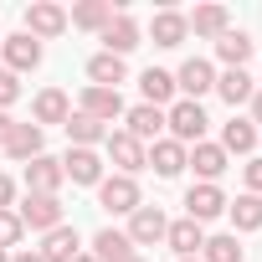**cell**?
<instances>
[{
	"label": "cell",
	"mask_w": 262,
	"mask_h": 262,
	"mask_svg": "<svg viewBox=\"0 0 262 262\" xmlns=\"http://www.w3.org/2000/svg\"><path fill=\"white\" fill-rule=\"evenodd\" d=\"M165 128H170V139L175 144H201L206 139V128H211V118H206V108L201 103H190V98H175L170 108H165Z\"/></svg>",
	"instance_id": "6da1fadb"
},
{
	"label": "cell",
	"mask_w": 262,
	"mask_h": 262,
	"mask_svg": "<svg viewBox=\"0 0 262 262\" xmlns=\"http://www.w3.org/2000/svg\"><path fill=\"white\" fill-rule=\"evenodd\" d=\"M98 206H103L108 216H134V211L144 206L139 180H134V175H103V185H98Z\"/></svg>",
	"instance_id": "7a4b0ae2"
},
{
	"label": "cell",
	"mask_w": 262,
	"mask_h": 262,
	"mask_svg": "<svg viewBox=\"0 0 262 262\" xmlns=\"http://www.w3.org/2000/svg\"><path fill=\"white\" fill-rule=\"evenodd\" d=\"M16 216H21V226L26 231H57V226H67V206L57 201V195H26L21 206H16Z\"/></svg>",
	"instance_id": "3957f363"
},
{
	"label": "cell",
	"mask_w": 262,
	"mask_h": 262,
	"mask_svg": "<svg viewBox=\"0 0 262 262\" xmlns=\"http://www.w3.org/2000/svg\"><path fill=\"white\" fill-rule=\"evenodd\" d=\"M103 149H108V160H113V170H118V175H139V170H144V160H149V149H144L134 134H123V128H108Z\"/></svg>",
	"instance_id": "277c9868"
},
{
	"label": "cell",
	"mask_w": 262,
	"mask_h": 262,
	"mask_svg": "<svg viewBox=\"0 0 262 262\" xmlns=\"http://www.w3.org/2000/svg\"><path fill=\"white\" fill-rule=\"evenodd\" d=\"M62 31H67V11L57 6V0H31V6H26V36L57 41Z\"/></svg>",
	"instance_id": "5b68a950"
},
{
	"label": "cell",
	"mask_w": 262,
	"mask_h": 262,
	"mask_svg": "<svg viewBox=\"0 0 262 262\" xmlns=\"http://www.w3.org/2000/svg\"><path fill=\"white\" fill-rule=\"evenodd\" d=\"M175 93H185L190 103H201L206 93H216V67L206 57H185L180 72H175Z\"/></svg>",
	"instance_id": "8992f818"
},
{
	"label": "cell",
	"mask_w": 262,
	"mask_h": 262,
	"mask_svg": "<svg viewBox=\"0 0 262 262\" xmlns=\"http://www.w3.org/2000/svg\"><path fill=\"white\" fill-rule=\"evenodd\" d=\"M41 52H47V47H41L36 36H26V31H16V36H6V41H0L6 72H16V77H21V72H36V67H41Z\"/></svg>",
	"instance_id": "52a82bcc"
},
{
	"label": "cell",
	"mask_w": 262,
	"mask_h": 262,
	"mask_svg": "<svg viewBox=\"0 0 262 262\" xmlns=\"http://www.w3.org/2000/svg\"><path fill=\"white\" fill-rule=\"evenodd\" d=\"M226 165H231V160H226V149H221V144H211V139H201V144H190V149H185V170H195V175H201V185H216V180L226 175Z\"/></svg>",
	"instance_id": "ba28073f"
},
{
	"label": "cell",
	"mask_w": 262,
	"mask_h": 262,
	"mask_svg": "<svg viewBox=\"0 0 262 262\" xmlns=\"http://www.w3.org/2000/svg\"><path fill=\"white\" fill-rule=\"evenodd\" d=\"M139 21L134 16H128V11H113V21L98 31V41H103V52H113V57H128V52H134L139 47Z\"/></svg>",
	"instance_id": "9c48e42d"
},
{
	"label": "cell",
	"mask_w": 262,
	"mask_h": 262,
	"mask_svg": "<svg viewBox=\"0 0 262 262\" xmlns=\"http://www.w3.org/2000/svg\"><path fill=\"white\" fill-rule=\"evenodd\" d=\"M165 226H170V216H165L160 206H139L134 216H128L123 236L134 242V247H155V242H165Z\"/></svg>",
	"instance_id": "30bf717a"
},
{
	"label": "cell",
	"mask_w": 262,
	"mask_h": 262,
	"mask_svg": "<svg viewBox=\"0 0 262 262\" xmlns=\"http://www.w3.org/2000/svg\"><path fill=\"white\" fill-rule=\"evenodd\" d=\"M123 134H134L144 149L155 144V139H165V108H149V103H134V108H123Z\"/></svg>",
	"instance_id": "8fae6325"
},
{
	"label": "cell",
	"mask_w": 262,
	"mask_h": 262,
	"mask_svg": "<svg viewBox=\"0 0 262 262\" xmlns=\"http://www.w3.org/2000/svg\"><path fill=\"white\" fill-rule=\"evenodd\" d=\"M26 195H57L62 185H67V175H62V160H52V155H36L31 165H26Z\"/></svg>",
	"instance_id": "7c38bea8"
},
{
	"label": "cell",
	"mask_w": 262,
	"mask_h": 262,
	"mask_svg": "<svg viewBox=\"0 0 262 262\" xmlns=\"http://www.w3.org/2000/svg\"><path fill=\"white\" fill-rule=\"evenodd\" d=\"M185 216H190L195 226L226 216V190H221V185H190V190H185Z\"/></svg>",
	"instance_id": "4fadbf2b"
},
{
	"label": "cell",
	"mask_w": 262,
	"mask_h": 262,
	"mask_svg": "<svg viewBox=\"0 0 262 262\" xmlns=\"http://www.w3.org/2000/svg\"><path fill=\"white\" fill-rule=\"evenodd\" d=\"M77 113H88V118H98V123H108V128H113V118H123V98H118L113 88H82Z\"/></svg>",
	"instance_id": "5bb4252c"
},
{
	"label": "cell",
	"mask_w": 262,
	"mask_h": 262,
	"mask_svg": "<svg viewBox=\"0 0 262 262\" xmlns=\"http://www.w3.org/2000/svg\"><path fill=\"white\" fill-rule=\"evenodd\" d=\"M72 118V98L62 93V88H41L36 98H31V123L36 128H47V123H67Z\"/></svg>",
	"instance_id": "9a60e30c"
},
{
	"label": "cell",
	"mask_w": 262,
	"mask_h": 262,
	"mask_svg": "<svg viewBox=\"0 0 262 262\" xmlns=\"http://www.w3.org/2000/svg\"><path fill=\"white\" fill-rule=\"evenodd\" d=\"M144 170H155L160 180H175V175L185 170V144H175L170 134H165V139H155V144H149V160H144Z\"/></svg>",
	"instance_id": "2e32d148"
},
{
	"label": "cell",
	"mask_w": 262,
	"mask_h": 262,
	"mask_svg": "<svg viewBox=\"0 0 262 262\" xmlns=\"http://www.w3.org/2000/svg\"><path fill=\"white\" fill-rule=\"evenodd\" d=\"M62 175L72 180V185H103V160H98V149H67V160H62Z\"/></svg>",
	"instance_id": "e0dca14e"
},
{
	"label": "cell",
	"mask_w": 262,
	"mask_h": 262,
	"mask_svg": "<svg viewBox=\"0 0 262 262\" xmlns=\"http://www.w3.org/2000/svg\"><path fill=\"white\" fill-rule=\"evenodd\" d=\"M165 247H170L175 257H201V247H206V226H195L190 216H180V221L165 226Z\"/></svg>",
	"instance_id": "ac0fdd59"
},
{
	"label": "cell",
	"mask_w": 262,
	"mask_h": 262,
	"mask_svg": "<svg viewBox=\"0 0 262 262\" xmlns=\"http://www.w3.org/2000/svg\"><path fill=\"white\" fill-rule=\"evenodd\" d=\"M6 155L21 160V165H31L36 155H47V128H36V123H16L11 139H6Z\"/></svg>",
	"instance_id": "d6986e66"
},
{
	"label": "cell",
	"mask_w": 262,
	"mask_h": 262,
	"mask_svg": "<svg viewBox=\"0 0 262 262\" xmlns=\"http://www.w3.org/2000/svg\"><path fill=\"white\" fill-rule=\"evenodd\" d=\"M123 77H128V62H123V57H113V52L88 57V88H113V93H118Z\"/></svg>",
	"instance_id": "ffe728a7"
},
{
	"label": "cell",
	"mask_w": 262,
	"mask_h": 262,
	"mask_svg": "<svg viewBox=\"0 0 262 262\" xmlns=\"http://www.w3.org/2000/svg\"><path fill=\"white\" fill-rule=\"evenodd\" d=\"M41 262H72L77 252H82V236H77V226H57V231H47L41 236Z\"/></svg>",
	"instance_id": "44dd1931"
},
{
	"label": "cell",
	"mask_w": 262,
	"mask_h": 262,
	"mask_svg": "<svg viewBox=\"0 0 262 262\" xmlns=\"http://www.w3.org/2000/svg\"><path fill=\"white\" fill-rule=\"evenodd\" d=\"M221 149H226V160H231V155L252 160V149H257V123H252V118H231V123H221Z\"/></svg>",
	"instance_id": "7402d4cb"
},
{
	"label": "cell",
	"mask_w": 262,
	"mask_h": 262,
	"mask_svg": "<svg viewBox=\"0 0 262 262\" xmlns=\"http://www.w3.org/2000/svg\"><path fill=\"white\" fill-rule=\"evenodd\" d=\"M149 36H155V47H180L185 36H190V21L180 16V11H155V21H149Z\"/></svg>",
	"instance_id": "603a6c76"
},
{
	"label": "cell",
	"mask_w": 262,
	"mask_h": 262,
	"mask_svg": "<svg viewBox=\"0 0 262 262\" xmlns=\"http://www.w3.org/2000/svg\"><path fill=\"white\" fill-rule=\"evenodd\" d=\"M62 128H67V144H72V149H98V144L108 139V123H98V118H88V113H72Z\"/></svg>",
	"instance_id": "cb8c5ba5"
},
{
	"label": "cell",
	"mask_w": 262,
	"mask_h": 262,
	"mask_svg": "<svg viewBox=\"0 0 262 262\" xmlns=\"http://www.w3.org/2000/svg\"><path fill=\"white\" fill-rule=\"evenodd\" d=\"M139 93H144V103H149V108H165V103H175V72H165V67H144V77H139Z\"/></svg>",
	"instance_id": "d4e9b609"
},
{
	"label": "cell",
	"mask_w": 262,
	"mask_h": 262,
	"mask_svg": "<svg viewBox=\"0 0 262 262\" xmlns=\"http://www.w3.org/2000/svg\"><path fill=\"white\" fill-rule=\"evenodd\" d=\"M226 216H231V236L262 231V195H236V201H226Z\"/></svg>",
	"instance_id": "484cf974"
},
{
	"label": "cell",
	"mask_w": 262,
	"mask_h": 262,
	"mask_svg": "<svg viewBox=\"0 0 262 262\" xmlns=\"http://www.w3.org/2000/svg\"><path fill=\"white\" fill-rule=\"evenodd\" d=\"M108 21H113V0H82V6L67 11V26L77 31H103Z\"/></svg>",
	"instance_id": "4316f807"
},
{
	"label": "cell",
	"mask_w": 262,
	"mask_h": 262,
	"mask_svg": "<svg viewBox=\"0 0 262 262\" xmlns=\"http://www.w3.org/2000/svg\"><path fill=\"white\" fill-rule=\"evenodd\" d=\"M93 257H98V262H128V257H134V242H128L118 226H103V231L93 236Z\"/></svg>",
	"instance_id": "83f0119b"
},
{
	"label": "cell",
	"mask_w": 262,
	"mask_h": 262,
	"mask_svg": "<svg viewBox=\"0 0 262 262\" xmlns=\"http://www.w3.org/2000/svg\"><path fill=\"white\" fill-rule=\"evenodd\" d=\"M216 93L236 108V103H252V93H257V82H252V72L247 67H226L221 77H216Z\"/></svg>",
	"instance_id": "f1b7e54d"
},
{
	"label": "cell",
	"mask_w": 262,
	"mask_h": 262,
	"mask_svg": "<svg viewBox=\"0 0 262 262\" xmlns=\"http://www.w3.org/2000/svg\"><path fill=\"white\" fill-rule=\"evenodd\" d=\"M185 21H190V31H195V36H226V31H231L226 6H195Z\"/></svg>",
	"instance_id": "f546056e"
},
{
	"label": "cell",
	"mask_w": 262,
	"mask_h": 262,
	"mask_svg": "<svg viewBox=\"0 0 262 262\" xmlns=\"http://www.w3.org/2000/svg\"><path fill=\"white\" fill-rule=\"evenodd\" d=\"M216 57H221L226 67H247V62H252V36H247V31H226V36H216Z\"/></svg>",
	"instance_id": "4dcf8cb0"
},
{
	"label": "cell",
	"mask_w": 262,
	"mask_h": 262,
	"mask_svg": "<svg viewBox=\"0 0 262 262\" xmlns=\"http://www.w3.org/2000/svg\"><path fill=\"white\" fill-rule=\"evenodd\" d=\"M247 257V247L231 236V231H221V236H206V247H201V262H242Z\"/></svg>",
	"instance_id": "1f68e13d"
},
{
	"label": "cell",
	"mask_w": 262,
	"mask_h": 262,
	"mask_svg": "<svg viewBox=\"0 0 262 262\" xmlns=\"http://www.w3.org/2000/svg\"><path fill=\"white\" fill-rule=\"evenodd\" d=\"M21 236H26L21 216L16 211H0V252H21Z\"/></svg>",
	"instance_id": "d6a6232c"
},
{
	"label": "cell",
	"mask_w": 262,
	"mask_h": 262,
	"mask_svg": "<svg viewBox=\"0 0 262 262\" xmlns=\"http://www.w3.org/2000/svg\"><path fill=\"white\" fill-rule=\"evenodd\" d=\"M16 98H21V77H16V72H6V67H0V113H6V108H11Z\"/></svg>",
	"instance_id": "836d02e7"
},
{
	"label": "cell",
	"mask_w": 262,
	"mask_h": 262,
	"mask_svg": "<svg viewBox=\"0 0 262 262\" xmlns=\"http://www.w3.org/2000/svg\"><path fill=\"white\" fill-rule=\"evenodd\" d=\"M242 180H247V195H262V155H252L242 165Z\"/></svg>",
	"instance_id": "e575fe53"
},
{
	"label": "cell",
	"mask_w": 262,
	"mask_h": 262,
	"mask_svg": "<svg viewBox=\"0 0 262 262\" xmlns=\"http://www.w3.org/2000/svg\"><path fill=\"white\" fill-rule=\"evenodd\" d=\"M0 211H16V180L0 175Z\"/></svg>",
	"instance_id": "d590c367"
},
{
	"label": "cell",
	"mask_w": 262,
	"mask_h": 262,
	"mask_svg": "<svg viewBox=\"0 0 262 262\" xmlns=\"http://www.w3.org/2000/svg\"><path fill=\"white\" fill-rule=\"evenodd\" d=\"M11 128H16V118H11V113H0V149H6V139H11Z\"/></svg>",
	"instance_id": "8d00e7d4"
},
{
	"label": "cell",
	"mask_w": 262,
	"mask_h": 262,
	"mask_svg": "<svg viewBox=\"0 0 262 262\" xmlns=\"http://www.w3.org/2000/svg\"><path fill=\"white\" fill-rule=\"evenodd\" d=\"M11 262H41V252H31V247H21V252H11Z\"/></svg>",
	"instance_id": "74e56055"
},
{
	"label": "cell",
	"mask_w": 262,
	"mask_h": 262,
	"mask_svg": "<svg viewBox=\"0 0 262 262\" xmlns=\"http://www.w3.org/2000/svg\"><path fill=\"white\" fill-rule=\"evenodd\" d=\"M252 123H262V88L252 93Z\"/></svg>",
	"instance_id": "f35d334b"
},
{
	"label": "cell",
	"mask_w": 262,
	"mask_h": 262,
	"mask_svg": "<svg viewBox=\"0 0 262 262\" xmlns=\"http://www.w3.org/2000/svg\"><path fill=\"white\" fill-rule=\"evenodd\" d=\"M72 262H98V257H93V252H77V257H72Z\"/></svg>",
	"instance_id": "ab89813d"
},
{
	"label": "cell",
	"mask_w": 262,
	"mask_h": 262,
	"mask_svg": "<svg viewBox=\"0 0 262 262\" xmlns=\"http://www.w3.org/2000/svg\"><path fill=\"white\" fill-rule=\"evenodd\" d=\"M0 262H11V252H0Z\"/></svg>",
	"instance_id": "60d3db41"
},
{
	"label": "cell",
	"mask_w": 262,
	"mask_h": 262,
	"mask_svg": "<svg viewBox=\"0 0 262 262\" xmlns=\"http://www.w3.org/2000/svg\"><path fill=\"white\" fill-rule=\"evenodd\" d=\"M128 262H144V257H139V252H134V257H128Z\"/></svg>",
	"instance_id": "b9f144b4"
},
{
	"label": "cell",
	"mask_w": 262,
	"mask_h": 262,
	"mask_svg": "<svg viewBox=\"0 0 262 262\" xmlns=\"http://www.w3.org/2000/svg\"><path fill=\"white\" fill-rule=\"evenodd\" d=\"M180 262H201V257H180Z\"/></svg>",
	"instance_id": "7bdbcfd3"
}]
</instances>
